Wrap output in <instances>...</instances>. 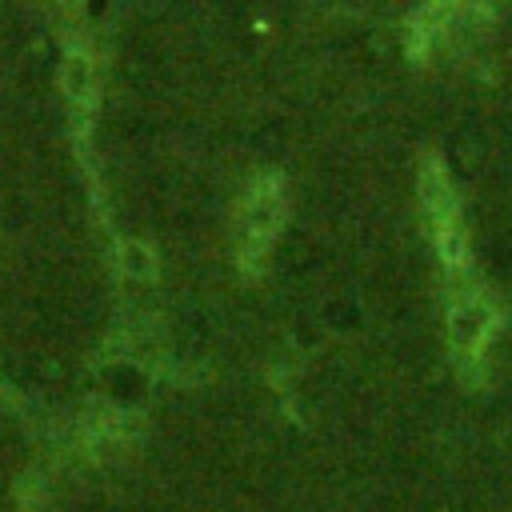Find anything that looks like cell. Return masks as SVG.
I'll return each mask as SVG.
<instances>
[{
  "instance_id": "obj_3",
  "label": "cell",
  "mask_w": 512,
  "mask_h": 512,
  "mask_svg": "<svg viewBox=\"0 0 512 512\" xmlns=\"http://www.w3.org/2000/svg\"><path fill=\"white\" fill-rule=\"evenodd\" d=\"M448 328H452V344L460 348V356H480V348L488 344V336L496 328V308H492L488 292L456 288L448 300Z\"/></svg>"
},
{
  "instance_id": "obj_1",
  "label": "cell",
  "mask_w": 512,
  "mask_h": 512,
  "mask_svg": "<svg viewBox=\"0 0 512 512\" xmlns=\"http://www.w3.org/2000/svg\"><path fill=\"white\" fill-rule=\"evenodd\" d=\"M284 220V192L276 176H260L252 180V188L244 192L240 204V224H236V252L248 268H256L264 260V252L276 240V228Z\"/></svg>"
},
{
  "instance_id": "obj_4",
  "label": "cell",
  "mask_w": 512,
  "mask_h": 512,
  "mask_svg": "<svg viewBox=\"0 0 512 512\" xmlns=\"http://www.w3.org/2000/svg\"><path fill=\"white\" fill-rule=\"evenodd\" d=\"M64 80H68V96H72L76 104H88V96H92V64H88L84 52H72V56H68Z\"/></svg>"
},
{
  "instance_id": "obj_2",
  "label": "cell",
  "mask_w": 512,
  "mask_h": 512,
  "mask_svg": "<svg viewBox=\"0 0 512 512\" xmlns=\"http://www.w3.org/2000/svg\"><path fill=\"white\" fill-rule=\"evenodd\" d=\"M420 196H424V216H428V228H432L440 256L448 260V268H464L468 264V240H464V228L456 216V196H452L448 176L436 160H428L420 172Z\"/></svg>"
}]
</instances>
